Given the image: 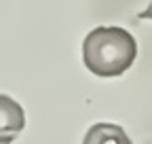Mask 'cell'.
Segmentation results:
<instances>
[{"mask_svg": "<svg viewBox=\"0 0 152 144\" xmlns=\"http://www.w3.org/2000/svg\"><path fill=\"white\" fill-rule=\"evenodd\" d=\"M137 57V43L118 26L95 28L83 40V62L89 72L102 79L121 76Z\"/></svg>", "mask_w": 152, "mask_h": 144, "instance_id": "1", "label": "cell"}, {"mask_svg": "<svg viewBox=\"0 0 152 144\" xmlns=\"http://www.w3.org/2000/svg\"><path fill=\"white\" fill-rule=\"evenodd\" d=\"M26 127V115L19 102L0 93V144H11Z\"/></svg>", "mask_w": 152, "mask_h": 144, "instance_id": "2", "label": "cell"}, {"mask_svg": "<svg viewBox=\"0 0 152 144\" xmlns=\"http://www.w3.org/2000/svg\"><path fill=\"white\" fill-rule=\"evenodd\" d=\"M83 144H133L121 125L114 123H95L85 134Z\"/></svg>", "mask_w": 152, "mask_h": 144, "instance_id": "3", "label": "cell"}, {"mask_svg": "<svg viewBox=\"0 0 152 144\" xmlns=\"http://www.w3.org/2000/svg\"><path fill=\"white\" fill-rule=\"evenodd\" d=\"M140 19H152V2L148 4V9H144L140 13Z\"/></svg>", "mask_w": 152, "mask_h": 144, "instance_id": "4", "label": "cell"}]
</instances>
